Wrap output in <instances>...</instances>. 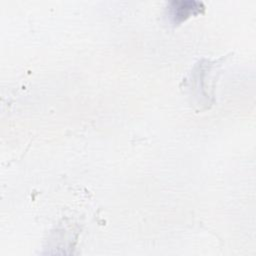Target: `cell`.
I'll use <instances>...</instances> for the list:
<instances>
[{"mask_svg": "<svg viewBox=\"0 0 256 256\" xmlns=\"http://www.w3.org/2000/svg\"><path fill=\"white\" fill-rule=\"evenodd\" d=\"M204 10V5L199 1H171L168 5V13L174 24H179L193 14H198Z\"/></svg>", "mask_w": 256, "mask_h": 256, "instance_id": "1", "label": "cell"}]
</instances>
